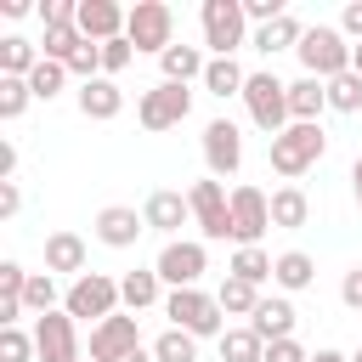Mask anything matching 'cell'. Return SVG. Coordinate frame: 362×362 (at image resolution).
Returning <instances> with one entry per match:
<instances>
[{"label":"cell","mask_w":362,"mask_h":362,"mask_svg":"<svg viewBox=\"0 0 362 362\" xmlns=\"http://www.w3.org/2000/svg\"><path fill=\"white\" fill-rule=\"evenodd\" d=\"M164 317H170V328H181V334H192V339H209V334H226L221 328V300L215 294H204V288H170L164 294Z\"/></svg>","instance_id":"cell-1"},{"label":"cell","mask_w":362,"mask_h":362,"mask_svg":"<svg viewBox=\"0 0 362 362\" xmlns=\"http://www.w3.org/2000/svg\"><path fill=\"white\" fill-rule=\"evenodd\" d=\"M322 153H328V136H322V124H288L283 136H272V170H277L283 181L305 175V170H311Z\"/></svg>","instance_id":"cell-2"},{"label":"cell","mask_w":362,"mask_h":362,"mask_svg":"<svg viewBox=\"0 0 362 362\" xmlns=\"http://www.w3.org/2000/svg\"><path fill=\"white\" fill-rule=\"evenodd\" d=\"M119 305H124V300H119V277H107V272H85V277H74L68 294H62V311H68L74 322H79V317L107 322Z\"/></svg>","instance_id":"cell-3"},{"label":"cell","mask_w":362,"mask_h":362,"mask_svg":"<svg viewBox=\"0 0 362 362\" xmlns=\"http://www.w3.org/2000/svg\"><path fill=\"white\" fill-rule=\"evenodd\" d=\"M243 107H249V119H255L266 136H283V130L294 124V119H288V85H283L277 74H249Z\"/></svg>","instance_id":"cell-4"},{"label":"cell","mask_w":362,"mask_h":362,"mask_svg":"<svg viewBox=\"0 0 362 362\" xmlns=\"http://www.w3.org/2000/svg\"><path fill=\"white\" fill-rule=\"evenodd\" d=\"M124 40H130L136 51L164 57V51L175 45V11H170L164 0H136V6H130V23H124Z\"/></svg>","instance_id":"cell-5"},{"label":"cell","mask_w":362,"mask_h":362,"mask_svg":"<svg viewBox=\"0 0 362 362\" xmlns=\"http://www.w3.org/2000/svg\"><path fill=\"white\" fill-rule=\"evenodd\" d=\"M300 62H305V74L311 79H339V74H351V45H345V34L339 28H305V40H300Z\"/></svg>","instance_id":"cell-6"},{"label":"cell","mask_w":362,"mask_h":362,"mask_svg":"<svg viewBox=\"0 0 362 362\" xmlns=\"http://www.w3.org/2000/svg\"><path fill=\"white\" fill-rule=\"evenodd\" d=\"M198 23H204V45H209L215 57H232V51L243 45V34H249L243 0H204Z\"/></svg>","instance_id":"cell-7"},{"label":"cell","mask_w":362,"mask_h":362,"mask_svg":"<svg viewBox=\"0 0 362 362\" xmlns=\"http://www.w3.org/2000/svg\"><path fill=\"white\" fill-rule=\"evenodd\" d=\"M192 113V90L187 85H170V79H158L153 90H141V102H136V119H141V130H175L181 119Z\"/></svg>","instance_id":"cell-8"},{"label":"cell","mask_w":362,"mask_h":362,"mask_svg":"<svg viewBox=\"0 0 362 362\" xmlns=\"http://www.w3.org/2000/svg\"><path fill=\"white\" fill-rule=\"evenodd\" d=\"M187 204H192V221H198V232L209 238V243H221V238H232V192L209 175V181H192L187 187Z\"/></svg>","instance_id":"cell-9"},{"label":"cell","mask_w":362,"mask_h":362,"mask_svg":"<svg viewBox=\"0 0 362 362\" xmlns=\"http://www.w3.org/2000/svg\"><path fill=\"white\" fill-rule=\"evenodd\" d=\"M266 226H272V198L260 187H249V181L232 187V243L238 249H255Z\"/></svg>","instance_id":"cell-10"},{"label":"cell","mask_w":362,"mask_h":362,"mask_svg":"<svg viewBox=\"0 0 362 362\" xmlns=\"http://www.w3.org/2000/svg\"><path fill=\"white\" fill-rule=\"evenodd\" d=\"M204 266H209V255H204V243H192V238H170V243L158 249V260H153V272H158L170 288H198Z\"/></svg>","instance_id":"cell-11"},{"label":"cell","mask_w":362,"mask_h":362,"mask_svg":"<svg viewBox=\"0 0 362 362\" xmlns=\"http://www.w3.org/2000/svg\"><path fill=\"white\" fill-rule=\"evenodd\" d=\"M34 351H40V362H85V351H79V328H74L68 311H45V317H34Z\"/></svg>","instance_id":"cell-12"},{"label":"cell","mask_w":362,"mask_h":362,"mask_svg":"<svg viewBox=\"0 0 362 362\" xmlns=\"http://www.w3.org/2000/svg\"><path fill=\"white\" fill-rule=\"evenodd\" d=\"M141 351V328H136V311H113L107 322L90 328V362H119Z\"/></svg>","instance_id":"cell-13"},{"label":"cell","mask_w":362,"mask_h":362,"mask_svg":"<svg viewBox=\"0 0 362 362\" xmlns=\"http://www.w3.org/2000/svg\"><path fill=\"white\" fill-rule=\"evenodd\" d=\"M204 164H209L215 181H221V175H238V164H243V136H238L232 119H209V124H204Z\"/></svg>","instance_id":"cell-14"},{"label":"cell","mask_w":362,"mask_h":362,"mask_svg":"<svg viewBox=\"0 0 362 362\" xmlns=\"http://www.w3.org/2000/svg\"><path fill=\"white\" fill-rule=\"evenodd\" d=\"M124 23H130V11H124V6H113V0H79V34H85L90 45L119 40V34H124Z\"/></svg>","instance_id":"cell-15"},{"label":"cell","mask_w":362,"mask_h":362,"mask_svg":"<svg viewBox=\"0 0 362 362\" xmlns=\"http://www.w3.org/2000/svg\"><path fill=\"white\" fill-rule=\"evenodd\" d=\"M141 232H147V221H141L130 204H107V209L96 215V243H107V249H130Z\"/></svg>","instance_id":"cell-16"},{"label":"cell","mask_w":362,"mask_h":362,"mask_svg":"<svg viewBox=\"0 0 362 362\" xmlns=\"http://www.w3.org/2000/svg\"><path fill=\"white\" fill-rule=\"evenodd\" d=\"M187 215H192V204H187V192H170V187H158L147 204H141V221L153 226V232H181L187 226Z\"/></svg>","instance_id":"cell-17"},{"label":"cell","mask_w":362,"mask_h":362,"mask_svg":"<svg viewBox=\"0 0 362 362\" xmlns=\"http://www.w3.org/2000/svg\"><path fill=\"white\" fill-rule=\"evenodd\" d=\"M45 272H68V277H85V238L79 232H51L45 238Z\"/></svg>","instance_id":"cell-18"},{"label":"cell","mask_w":362,"mask_h":362,"mask_svg":"<svg viewBox=\"0 0 362 362\" xmlns=\"http://www.w3.org/2000/svg\"><path fill=\"white\" fill-rule=\"evenodd\" d=\"M119 107H124V90H119L107 74L79 85V113H85V119H119Z\"/></svg>","instance_id":"cell-19"},{"label":"cell","mask_w":362,"mask_h":362,"mask_svg":"<svg viewBox=\"0 0 362 362\" xmlns=\"http://www.w3.org/2000/svg\"><path fill=\"white\" fill-rule=\"evenodd\" d=\"M322 107H328V85H322V79L305 74V79L288 85V119H294V124H317Z\"/></svg>","instance_id":"cell-20"},{"label":"cell","mask_w":362,"mask_h":362,"mask_svg":"<svg viewBox=\"0 0 362 362\" xmlns=\"http://www.w3.org/2000/svg\"><path fill=\"white\" fill-rule=\"evenodd\" d=\"M249 328H255L266 345H277V339H294V305H288V300H260V311L249 317Z\"/></svg>","instance_id":"cell-21"},{"label":"cell","mask_w":362,"mask_h":362,"mask_svg":"<svg viewBox=\"0 0 362 362\" xmlns=\"http://www.w3.org/2000/svg\"><path fill=\"white\" fill-rule=\"evenodd\" d=\"M300 40H305V28H300L294 11H283V17L266 23V28H255V51H266V57H277V51H300Z\"/></svg>","instance_id":"cell-22"},{"label":"cell","mask_w":362,"mask_h":362,"mask_svg":"<svg viewBox=\"0 0 362 362\" xmlns=\"http://www.w3.org/2000/svg\"><path fill=\"white\" fill-rule=\"evenodd\" d=\"M158 68H164V79H170V85H187V79H204L209 57H204L198 45H170V51L158 57Z\"/></svg>","instance_id":"cell-23"},{"label":"cell","mask_w":362,"mask_h":362,"mask_svg":"<svg viewBox=\"0 0 362 362\" xmlns=\"http://www.w3.org/2000/svg\"><path fill=\"white\" fill-rule=\"evenodd\" d=\"M311 221V198L288 181V187H277L272 192V226H283V232H294V226H305Z\"/></svg>","instance_id":"cell-24"},{"label":"cell","mask_w":362,"mask_h":362,"mask_svg":"<svg viewBox=\"0 0 362 362\" xmlns=\"http://www.w3.org/2000/svg\"><path fill=\"white\" fill-rule=\"evenodd\" d=\"M311 277H317V260H311L305 249H283L277 266H272V283L288 288V294H294V288H311Z\"/></svg>","instance_id":"cell-25"},{"label":"cell","mask_w":362,"mask_h":362,"mask_svg":"<svg viewBox=\"0 0 362 362\" xmlns=\"http://www.w3.org/2000/svg\"><path fill=\"white\" fill-rule=\"evenodd\" d=\"M34 68H40V45H28L23 34H6V40H0V74L28 79Z\"/></svg>","instance_id":"cell-26"},{"label":"cell","mask_w":362,"mask_h":362,"mask_svg":"<svg viewBox=\"0 0 362 362\" xmlns=\"http://www.w3.org/2000/svg\"><path fill=\"white\" fill-rule=\"evenodd\" d=\"M243 85H249V74H243L232 57H209V68H204V90H215V96L226 102V96H243Z\"/></svg>","instance_id":"cell-27"},{"label":"cell","mask_w":362,"mask_h":362,"mask_svg":"<svg viewBox=\"0 0 362 362\" xmlns=\"http://www.w3.org/2000/svg\"><path fill=\"white\" fill-rule=\"evenodd\" d=\"M158 288H164V277H158V272H124V277H119V300H124L130 311L158 305Z\"/></svg>","instance_id":"cell-28"},{"label":"cell","mask_w":362,"mask_h":362,"mask_svg":"<svg viewBox=\"0 0 362 362\" xmlns=\"http://www.w3.org/2000/svg\"><path fill=\"white\" fill-rule=\"evenodd\" d=\"M260 356H266V339H260L249 322L221 334V362H260Z\"/></svg>","instance_id":"cell-29"},{"label":"cell","mask_w":362,"mask_h":362,"mask_svg":"<svg viewBox=\"0 0 362 362\" xmlns=\"http://www.w3.org/2000/svg\"><path fill=\"white\" fill-rule=\"evenodd\" d=\"M215 300H221V311H226V317H255V311H260V288H255V283H243V277H226Z\"/></svg>","instance_id":"cell-30"},{"label":"cell","mask_w":362,"mask_h":362,"mask_svg":"<svg viewBox=\"0 0 362 362\" xmlns=\"http://www.w3.org/2000/svg\"><path fill=\"white\" fill-rule=\"evenodd\" d=\"M272 266H277V260H272V255H266V249L255 243V249H238V255H232L226 277H243V283H255V288H260V283L272 277Z\"/></svg>","instance_id":"cell-31"},{"label":"cell","mask_w":362,"mask_h":362,"mask_svg":"<svg viewBox=\"0 0 362 362\" xmlns=\"http://www.w3.org/2000/svg\"><path fill=\"white\" fill-rule=\"evenodd\" d=\"M85 45V34H79V23H68V28H45V40H40V57H51V62H74V51Z\"/></svg>","instance_id":"cell-32"},{"label":"cell","mask_w":362,"mask_h":362,"mask_svg":"<svg viewBox=\"0 0 362 362\" xmlns=\"http://www.w3.org/2000/svg\"><path fill=\"white\" fill-rule=\"evenodd\" d=\"M153 362H198V339L181 334V328H164L153 339Z\"/></svg>","instance_id":"cell-33"},{"label":"cell","mask_w":362,"mask_h":362,"mask_svg":"<svg viewBox=\"0 0 362 362\" xmlns=\"http://www.w3.org/2000/svg\"><path fill=\"white\" fill-rule=\"evenodd\" d=\"M328 107L334 113H362V74L356 68L339 74V79H328Z\"/></svg>","instance_id":"cell-34"},{"label":"cell","mask_w":362,"mask_h":362,"mask_svg":"<svg viewBox=\"0 0 362 362\" xmlns=\"http://www.w3.org/2000/svg\"><path fill=\"white\" fill-rule=\"evenodd\" d=\"M23 305H28L34 317H45V311H57V277H51V272H28V288H23Z\"/></svg>","instance_id":"cell-35"},{"label":"cell","mask_w":362,"mask_h":362,"mask_svg":"<svg viewBox=\"0 0 362 362\" xmlns=\"http://www.w3.org/2000/svg\"><path fill=\"white\" fill-rule=\"evenodd\" d=\"M62 85H68V68H62V62H51V57H40V68L28 74V90H34L40 102H51Z\"/></svg>","instance_id":"cell-36"},{"label":"cell","mask_w":362,"mask_h":362,"mask_svg":"<svg viewBox=\"0 0 362 362\" xmlns=\"http://www.w3.org/2000/svg\"><path fill=\"white\" fill-rule=\"evenodd\" d=\"M34 102V90H28V79H11V74H0V119H23V107Z\"/></svg>","instance_id":"cell-37"},{"label":"cell","mask_w":362,"mask_h":362,"mask_svg":"<svg viewBox=\"0 0 362 362\" xmlns=\"http://www.w3.org/2000/svg\"><path fill=\"white\" fill-rule=\"evenodd\" d=\"M28 356H40V351H34V334L0 328V362H28Z\"/></svg>","instance_id":"cell-38"},{"label":"cell","mask_w":362,"mask_h":362,"mask_svg":"<svg viewBox=\"0 0 362 362\" xmlns=\"http://www.w3.org/2000/svg\"><path fill=\"white\" fill-rule=\"evenodd\" d=\"M130 57H136V45H130L124 34H119V40H107V45H102V74H107V79H113V74H124V68H130Z\"/></svg>","instance_id":"cell-39"},{"label":"cell","mask_w":362,"mask_h":362,"mask_svg":"<svg viewBox=\"0 0 362 362\" xmlns=\"http://www.w3.org/2000/svg\"><path fill=\"white\" fill-rule=\"evenodd\" d=\"M23 288H28V272L17 260H0V294L6 300H23Z\"/></svg>","instance_id":"cell-40"},{"label":"cell","mask_w":362,"mask_h":362,"mask_svg":"<svg viewBox=\"0 0 362 362\" xmlns=\"http://www.w3.org/2000/svg\"><path fill=\"white\" fill-rule=\"evenodd\" d=\"M283 11H288L283 0H243V17H249V23H260V28H266V23H277Z\"/></svg>","instance_id":"cell-41"},{"label":"cell","mask_w":362,"mask_h":362,"mask_svg":"<svg viewBox=\"0 0 362 362\" xmlns=\"http://www.w3.org/2000/svg\"><path fill=\"white\" fill-rule=\"evenodd\" d=\"M260 362H311V351H305L300 339H277V345H266Z\"/></svg>","instance_id":"cell-42"},{"label":"cell","mask_w":362,"mask_h":362,"mask_svg":"<svg viewBox=\"0 0 362 362\" xmlns=\"http://www.w3.org/2000/svg\"><path fill=\"white\" fill-rule=\"evenodd\" d=\"M339 300H345L351 311H362V266H351V272H345V283H339Z\"/></svg>","instance_id":"cell-43"},{"label":"cell","mask_w":362,"mask_h":362,"mask_svg":"<svg viewBox=\"0 0 362 362\" xmlns=\"http://www.w3.org/2000/svg\"><path fill=\"white\" fill-rule=\"evenodd\" d=\"M339 34H351V40L362 45V0H351V6L339 11Z\"/></svg>","instance_id":"cell-44"},{"label":"cell","mask_w":362,"mask_h":362,"mask_svg":"<svg viewBox=\"0 0 362 362\" xmlns=\"http://www.w3.org/2000/svg\"><path fill=\"white\" fill-rule=\"evenodd\" d=\"M17 204H23V192H17V181H0V215H6V221L17 215Z\"/></svg>","instance_id":"cell-45"},{"label":"cell","mask_w":362,"mask_h":362,"mask_svg":"<svg viewBox=\"0 0 362 362\" xmlns=\"http://www.w3.org/2000/svg\"><path fill=\"white\" fill-rule=\"evenodd\" d=\"M11 175H17V147L0 141V181H11Z\"/></svg>","instance_id":"cell-46"},{"label":"cell","mask_w":362,"mask_h":362,"mask_svg":"<svg viewBox=\"0 0 362 362\" xmlns=\"http://www.w3.org/2000/svg\"><path fill=\"white\" fill-rule=\"evenodd\" d=\"M351 192H356V204H362V158L351 164Z\"/></svg>","instance_id":"cell-47"},{"label":"cell","mask_w":362,"mask_h":362,"mask_svg":"<svg viewBox=\"0 0 362 362\" xmlns=\"http://www.w3.org/2000/svg\"><path fill=\"white\" fill-rule=\"evenodd\" d=\"M119 362H153V345H141V351H130V356H119Z\"/></svg>","instance_id":"cell-48"},{"label":"cell","mask_w":362,"mask_h":362,"mask_svg":"<svg viewBox=\"0 0 362 362\" xmlns=\"http://www.w3.org/2000/svg\"><path fill=\"white\" fill-rule=\"evenodd\" d=\"M311 362H351V356H339V351H317Z\"/></svg>","instance_id":"cell-49"},{"label":"cell","mask_w":362,"mask_h":362,"mask_svg":"<svg viewBox=\"0 0 362 362\" xmlns=\"http://www.w3.org/2000/svg\"><path fill=\"white\" fill-rule=\"evenodd\" d=\"M351 68H356V74H362V45H351Z\"/></svg>","instance_id":"cell-50"},{"label":"cell","mask_w":362,"mask_h":362,"mask_svg":"<svg viewBox=\"0 0 362 362\" xmlns=\"http://www.w3.org/2000/svg\"><path fill=\"white\" fill-rule=\"evenodd\" d=\"M351 362H362V351H356V356H351Z\"/></svg>","instance_id":"cell-51"}]
</instances>
